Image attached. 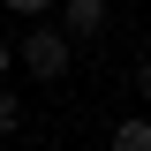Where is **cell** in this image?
Here are the masks:
<instances>
[{
  "label": "cell",
  "mask_w": 151,
  "mask_h": 151,
  "mask_svg": "<svg viewBox=\"0 0 151 151\" xmlns=\"http://www.w3.org/2000/svg\"><path fill=\"white\" fill-rule=\"evenodd\" d=\"M8 129H23V98L0 83V136H8Z\"/></svg>",
  "instance_id": "4"
},
{
  "label": "cell",
  "mask_w": 151,
  "mask_h": 151,
  "mask_svg": "<svg viewBox=\"0 0 151 151\" xmlns=\"http://www.w3.org/2000/svg\"><path fill=\"white\" fill-rule=\"evenodd\" d=\"M8 68H15V53H8V38H0V83H8Z\"/></svg>",
  "instance_id": "7"
},
{
  "label": "cell",
  "mask_w": 151,
  "mask_h": 151,
  "mask_svg": "<svg viewBox=\"0 0 151 151\" xmlns=\"http://www.w3.org/2000/svg\"><path fill=\"white\" fill-rule=\"evenodd\" d=\"M113 151H151V121H121V129H113Z\"/></svg>",
  "instance_id": "3"
},
{
  "label": "cell",
  "mask_w": 151,
  "mask_h": 151,
  "mask_svg": "<svg viewBox=\"0 0 151 151\" xmlns=\"http://www.w3.org/2000/svg\"><path fill=\"white\" fill-rule=\"evenodd\" d=\"M23 68H30L38 83H60V76H68V30H60V23L23 30Z\"/></svg>",
  "instance_id": "1"
},
{
  "label": "cell",
  "mask_w": 151,
  "mask_h": 151,
  "mask_svg": "<svg viewBox=\"0 0 151 151\" xmlns=\"http://www.w3.org/2000/svg\"><path fill=\"white\" fill-rule=\"evenodd\" d=\"M106 15H113L106 0H60V30H68V38H98Z\"/></svg>",
  "instance_id": "2"
},
{
  "label": "cell",
  "mask_w": 151,
  "mask_h": 151,
  "mask_svg": "<svg viewBox=\"0 0 151 151\" xmlns=\"http://www.w3.org/2000/svg\"><path fill=\"white\" fill-rule=\"evenodd\" d=\"M136 98L151 106V60H136Z\"/></svg>",
  "instance_id": "6"
},
{
  "label": "cell",
  "mask_w": 151,
  "mask_h": 151,
  "mask_svg": "<svg viewBox=\"0 0 151 151\" xmlns=\"http://www.w3.org/2000/svg\"><path fill=\"white\" fill-rule=\"evenodd\" d=\"M15 15H45V8H60V0H8Z\"/></svg>",
  "instance_id": "5"
}]
</instances>
